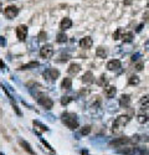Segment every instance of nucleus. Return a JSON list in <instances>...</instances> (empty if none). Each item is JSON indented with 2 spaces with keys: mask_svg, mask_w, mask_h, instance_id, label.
Segmentation results:
<instances>
[{
  "mask_svg": "<svg viewBox=\"0 0 149 155\" xmlns=\"http://www.w3.org/2000/svg\"><path fill=\"white\" fill-rule=\"evenodd\" d=\"M62 122L65 123L66 127L70 128V129H76L78 127L76 114H73V113H65V114L62 115Z\"/></svg>",
  "mask_w": 149,
  "mask_h": 155,
  "instance_id": "nucleus-1",
  "label": "nucleus"
},
{
  "mask_svg": "<svg viewBox=\"0 0 149 155\" xmlns=\"http://www.w3.org/2000/svg\"><path fill=\"white\" fill-rule=\"evenodd\" d=\"M60 76V72L56 68H47L44 72V77L47 79V81H56Z\"/></svg>",
  "mask_w": 149,
  "mask_h": 155,
  "instance_id": "nucleus-2",
  "label": "nucleus"
},
{
  "mask_svg": "<svg viewBox=\"0 0 149 155\" xmlns=\"http://www.w3.org/2000/svg\"><path fill=\"white\" fill-rule=\"evenodd\" d=\"M37 102H39L40 105H42V107H45L46 109H51L52 105H54L52 99L50 97H47V96H40L39 98H37Z\"/></svg>",
  "mask_w": 149,
  "mask_h": 155,
  "instance_id": "nucleus-3",
  "label": "nucleus"
},
{
  "mask_svg": "<svg viewBox=\"0 0 149 155\" xmlns=\"http://www.w3.org/2000/svg\"><path fill=\"white\" fill-rule=\"evenodd\" d=\"M52 55H54V47H52L51 45H45V46L41 47V50H40L41 57L50 58V57H52Z\"/></svg>",
  "mask_w": 149,
  "mask_h": 155,
  "instance_id": "nucleus-4",
  "label": "nucleus"
},
{
  "mask_svg": "<svg viewBox=\"0 0 149 155\" xmlns=\"http://www.w3.org/2000/svg\"><path fill=\"white\" fill-rule=\"evenodd\" d=\"M16 36L20 41H24L28 36V28L25 25H19L16 28Z\"/></svg>",
  "mask_w": 149,
  "mask_h": 155,
  "instance_id": "nucleus-5",
  "label": "nucleus"
},
{
  "mask_svg": "<svg viewBox=\"0 0 149 155\" xmlns=\"http://www.w3.org/2000/svg\"><path fill=\"white\" fill-rule=\"evenodd\" d=\"M17 13H19L17 7L11 5V6H7L6 9H5V11H4V15H5L7 19H14L17 15Z\"/></svg>",
  "mask_w": 149,
  "mask_h": 155,
  "instance_id": "nucleus-6",
  "label": "nucleus"
},
{
  "mask_svg": "<svg viewBox=\"0 0 149 155\" xmlns=\"http://www.w3.org/2000/svg\"><path fill=\"white\" fill-rule=\"evenodd\" d=\"M128 122H129V117L128 115H121V117H118L117 120L113 123V128L115 129V128H118V127H123V125H126Z\"/></svg>",
  "mask_w": 149,
  "mask_h": 155,
  "instance_id": "nucleus-7",
  "label": "nucleus"
},
{
  "mask_svg": "<svg viewBox=\"0 0 149 155\" xmlns=\"http://www.w3.org/2000/svg\"><path fill=\"white\" fill-rule=\"evenodd\" d=\"M121 66H122V63L119 60H111V61L107 63V68L109 71H117L121 68Z\"/></svg>",
  "mask_w": 149,
  "mask_h": 155,
  "instance_id": "nucleus-8",
  "label": "nucleus"
},
{
  "mask_svg": "<svg viewBox=\"0 0 149 155\" xmlns=\"http://www.w3.org/2000/svg\"><path fill=\"white\" fill-rule=\"evenodd\" d=\"M130 143V139L129 138H119L117 139V140H113L111 143V145L112 146H123V145H126V144H129Z\"/></svg>",
  "mask_w": 149,
  "mask_h": 155,
  "instance_id": "nucleus-9",
  "label": "nucleus"
},
{
  "mask_svg": "<svg viewBox=\"0 0 149 155\" xmlns=\"http://www.w3.org/2000/svg\"><path fill=\"white\" fill-rule=\"evenodd\" d=\"M92 45H93V40L89 36H86V37H83V39L80 41V46L82 48H89Z\"/></svg>",
  "mask_w": 149,
  "mask_h": 155,
  "instance_id": "nucleus-10",
  "label": "nucleus"
},
{
  "mask_svg": "<svg viewBox=\"0 0 149 155\" xmlns=\"http://www.w3.org/2000/svg\"><path fill=\"white\" fill-rule=\"evenodd\" d=\"M19 144L21 145V148L24 149V150H25V152L28 153V154H30V155H36V153H35V152H34V150L31 149V146H30V144H29L28 142L20 140V142H19Z\"/></svg>",
  "mask_w": 149,
  "mask_h": 155,
  "instance_id": "nucleus-11",
  "label": "nucleus"
},
{
  "mask_svg": "<svg viewBox=\"0 0 149 155\" xmlns=\"http://www.w3.org/2000/svg\"><path fill=\"white\" fill-rule=\"evenodd\" d=\"M71 26H72V20L68 17H65L63 20L61 21V24H60V29L62 30V31H65V30L67 29H70Z\"/></svg>",
  "mask_w": 149,
  "mask_h": 155,
  "instance_id": "nucleus-12",
  "label": "nucleus"
},
{
  "mask_svg": "<svg viewBox=\"0 0 149 155\" xmlns=\"http://www.w3.org/2000/svg\"><path fill=\"white\" fill-rule=\"evenodd\" d=\"M80 71H81V66L78 65V63H71V65L68 66L67 72H68L70 74H77Z\"/></svg>",
  "mask_w": 149,
  "mask_h": 155,
  "instance_id": "nucleus-13",
  "label": "nucleus"
},
{
  "mask_svg": "<svg viewBox=\"0 0 149 155\" xmlns=\"http://www.w3.org/2000/svg\"><path fill=\"white\" fill-rule=\"evenodd\" d=\"M82 81H83L85 83H87V85H91V83L95 82V76H93L92 72H86L83 74V77H82Z\"/></svg>",
  "mask_w": 149,
  "mask_h": 155,
  "instance_id": "nucleus-14",
  "label": "nucleus"
},
{
  "mask_svg": "<svg viewBox=\"0 0 149 155\" xmlns=\"http://www.w3.org/2000/svg\"><path fill=\"white\" fill-rule=\"evenodd\" d=\"M61 87L63 89H71L72 88V79L71 78H65L61 83Z\"/></svg>",
  "mask_w": 149,
  "mask_h": 155,
  "instance_id": "nucleus-15",
  "label": "nucleus"
},
{
  "mask_svg": "<svg viewBox=\"0 0 149 155\" xmlns=\"http://www.w3.org/2000/svg\"><path fill=\"white\" fill-rule=\"evenodd\" d=\"M119 103H121L122 107H128L129 103H130V97L129 96H122L121 97V101H119Z\"/></svg>",
  "mask_w": 149,
  "mask_h": 155,
  "instance_id": "nucleus-16",
  "label": "nucleus"
},
{
  "mask_svg": "<svg viewBox=\"0 0 149 155\" xmlns=\"http://www.w3.org/2000/svg\"><path fill=\"white\" fill-rule=\"evenodd\" d=\"M96 55H97V57H99V58H106L107 57V51L104 50L103 47H98L96 50Z\"/></svg>",
  "mask_w": 149,
  "mask_h": 155,
  "instance_id": "nucleus-17",
  "label": "nucleus"
},
{
  "mask_svg": "<svg viewBox=\"0 0 149 155\" xmlns=\"http://www.w3.org/2000/svg\"><path fill=\"white\" fill-rule=\"evenodd\" d=\"M115 93H117V89H115V87H107V88H106V96H107L108 98L114 97Z\"/></svg>",
  "mask_w": 149,
  "mask_h": 155,
  "instance_id": "nucleus-18",
  "label": "nucleus"
},
{
  "mask_svg": "<svg viewBox=\"0 0 149 155\" xmlns=\"http://www.w3.org/2000/svg\"><path fill=\"white\" fill-rule=\"evenodd\" d=\"M122 39H123V41H126V42H130V41L133 40V32H126V34H123Z\"/></svg>",
  "mask_w": 149,
  "mask_h": 155,
  "instance_id": "nucleus-19",
  "label": "nucleus"
},
{
  "mask_svg": "<svg viewBox=\"0 0 149 155\" xmlns=\"http://www.w3.org/2000/svg\"><path fill=\"white\" fill-rule=\"evenodd\" d=\"M66 40H67V36H66V34H63V32H60V34H57V36H56V41H57V42H65Z\"/></svg>",
  "mask_w": 149,
  "mask_h": 155,
  "instance_id": "nucleus-20",
  "label": "nucleus"
},
{
  "mask_svg": "<svg viewBox=\"0 0 149 155\" xmlns=\"http://www.w3.org/2000/svg\"><path fill=\"white\" fill-rule=\"evenodd\" d=\"M139 83V77L138 76H130L129 78V85H132V86H136Z\"/></svg>",
  "mask_w": 149,
  "mask_h": 155,
  "instance_id": "nucleus-21",
  "label": "nucleus"
},
{
  "mask_svg": "<svg viewBox=\"0 0 149 155\" xmlns=\"http://www.w3.org/2000/svg\"><path fill=\"white\" fill-rule=\"evenodd\" d=\"M89 133H91V127H89V125H86V127H83L81 129V134L82 135H87Z\"/></svg>",
  "mask_w": 149,
  "mask_h": 155,
  "instance_id": "nucleus-22",
  "label": "nucleus"
},
{
  "mask_svg": "<svg viewBox=\"0 0 149 155\" xmlns=\"http://www.w3.org/2000/svg\"><path fill=\"white\" fill-rule=\"evenodd\" d=\"M140 104L142 105H148L149 104V96H143L140 98Z\"/></svg>",
  "mask_w": 149,
  "mask_h": 155,
  "instance_id": "nucleus-23",
  "label": "nucleus"
},
{
  "mask_svg": "<svg viewBox=\"0 0 149 155\" xmlns=\"http://www.w3.org/2000/svg\"><path fill=\"white\" fill-rule=\"evenodd\" d=\"M39 63L37 62H31V63H29V65H25V66H21L20 67V70H29L30 67H35V66H37Z\"/></svg>",
  "mask_w": 149,
  "mask_h": 155,
  "instance_id": "nucleus-24",
  "label": "nucleus"
},
{
  "mask_svg": "<svg viewBox=\"0 0 149 155\" xmlns=\"http://www.w3.org/2000/svg\"><path fill=\"white\" fill-rule=\"evenodd\" d=\"M107 83H108L107 77H106V76H101V79L98 81V85H99V86H104V85H107Z\"/></svg>",
  "mask_w": 149,
  "mask_h": 155,
  "instance_id": "nucleus-25",
  "label": "nucleus"
},
{
  "mask_svg": "<svg viewBox=\"0 0 149 155\" xmlns=\"http://www.w3.org/2000/svg\"><path fill=\"white\" fill-rule=\"evenodd\" d=\"M147 120H148V117L147 115H143V114H139V115H138V122H139V123H145V122H147Z\"/></svg>",
  "mask_w": 149,
  "mask_h": 155,
  "instance_id": "nucleus-26",
  "label": "nucleus"
},
{
  "mask_svg": "<svg viewBox=\"0 0 149 155\" xmlns=\"http://www.w3.org/2000/svg\"><path fill=\"white\" fill-rule=\"evenodd\" d=\"M46 37H47V35H46V32L41 31V32L39 34V40H40V41H45V40H46Z\"/></svg>",
  "mask_w": 149,
  "mask_h": 155,
  "instance_id": "nucleus-27",
  "label": "nucleus"
},
{
  "mask_svg": "<svg viewBox=\"0 0 149 155\" xmlns=\"http://www.w3.org/2000/svg\"><path fill=\"white\" fill-rule=\"evenodd\" d=\"M71 101H72V98H71V97H62L61 103H62V104H67V103H68V102H71Z\"/></svg>",
  "mask_w": 149,
  "mask_h": 155,
  "instance_id": "nucleus-28",
  "label": "nucleus"
},
{
  "mask_svg": "<svg viewBox=\"0 0 149 155\" xmlns=\"http://www.w3.org/2000/svg\"><path fill=\"white\" fill-rule=\"evenodd\" d=\"M0 44H1V46H5L6 45V40H4L3 36H0Z\"/></svg>",
  "mask_w": 149,
  "mask_h": 155,
  "instance_id": "nucleus-29",
  "label": "nucleus"
},
{
  "mask_svg": "<svg viewBox=\"0 0 149 155\" xmlns=\"http://www.w3.org/2000/svg\"><path fill=\"white\" fill-rule=\"evenodd\" d=\"M142 68H143V63H138V65H137V70L140 71Z\"/></svg>",
  "mask_w": 149,
  "mask_h": 155,
  "instance_id": "nucleus-30",
  "label": "nucleus"
},
{
  "mask_svg": "<svg viewBox=\"0 0 149 155\" xmlns=\"http://www.w3.org/2000/svg\"><path fill=\"white\" fill-rule=\"evenodd\" d=\"M130 3H132V0H127L126 1V4H130Z\"/></svg>",
  "mask_w": 149,
  "mask_h": 155,
  "instance_id": "nucleus-31",
  "label": "nucleus"
},
{
  "mask_svg": "<svg viewBox=\"0 0 149 155\" xmlns=\"http://www.w3.org/2000/svg\"><path fill=\"white\" fill-rule=\"evenodd\" d=\"M0 115H1V109H0Z\"/></svg>",
  "mask_w": 149,
  "mask_h": 155,
  "instance_id": "nucleus-32",
  "label": "nucleus"
},
{
  "mask_svg": "<svg viewBox=\"0 0 149 155\" xmlns=\"http://www.w3.org/2000/svg\"><path fill=\"white\" fill-rule=\"evenodd\" d=\"M148 6H149V3H148Z\"/></svg>",
  "mask_w": 149,
  "mask_h": 155,
  "instance_id": "nucleus-33",
  "label": "nucleus"
}]
</instances>
